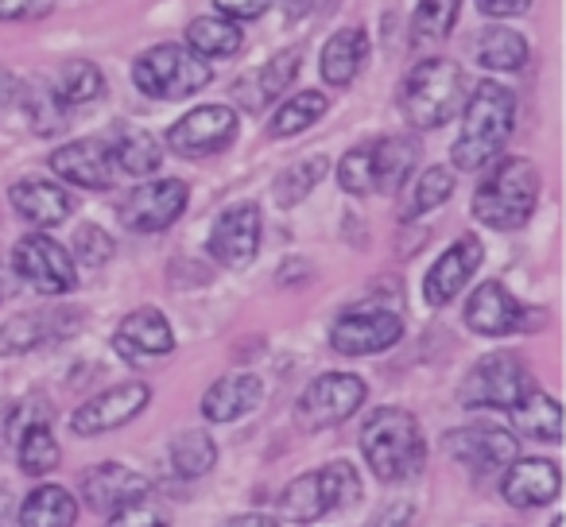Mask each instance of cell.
<instances>
[{
  "instance_id": "cell-1",
  "label": "cell",
  "mask_w": 566,
  "mask_h": 527,
  "mask_svg": "<svg viewBox=\"0 0 566 527\" xmlns=\"http://www.w3.org/2000/svg\"><path fill=\"white\" fill-rule=\"evenodd\" d=\"M516 125V97L512 89H504L501 82H478L465 102L462 133H458L450 159L458 171H485L496 156L504 151Z\"/></svg>"
},
{
  "instance_id": "cell-2",
  "label": "cell",
  "mask_w": 566,
  "mask_h": 527,
  "mask_svg": "<svg viewBox=\"0 0 566 527\" xmlns=\"http://www.w3.org/2000/svg\"><path fill=\"white\" fill-rule=\"evenodd\" d=\"M361 454L377 481L400 485L411 481L427 462V442L419 419L403 408H380L361 426Z\"/></svg>"
},
{
  "instance_id": "cell-3",
  "label": "cell",
  "mask_w": 566,
  "mask_h": 527,
  "mask_svg": "<svg viewBox=\"0 0 566 527\" xmlns=\"http://www.w3.org/2000/svg\"><path fill=\"white\" fill-rule=\"evenodd\" d=\"M539 202V171L532 159H493V171L481 179V187L473 190V218L489 229H520L527 225V218L535 213Z\"/></svg>"
},
{
  "instance_id": "cell-4",
  "label": "cell",
  "mask_w": 566,
  "mask_h": 527,
  "mask_svg": "<svg viewBox=\"0 0 566 527\" xmlns=\"http://www.w3.org/2000/svg\"><path fill=\"white\" fill-rule=\"evenodd\" d=\"M465 89H470V78H465L462 66L450 63V59H427L403 82L400 109L411 128L431 133V128H442L462 109Z\"/></svg>"
},
{
  "instance_id": "cell-5",
  "label": "cell",
  "mask_w": 566,
  "mask_h": 527,
  "mask_svg": "<svg viewBox=\"0 0 566 527\" xmlns=\"http://www.w3.org/2000/svg\"><path fill=\"white\" fill-rule=\"evenodd\" d=\"M213 78V71L206 66V59H198L190 48L179 43H159L148 48L133 63V86L144 97H156V102H182V97H195L198 89H206Z\"/></svg>"
},
{
  "instance_id": "cell-6",
  "label": "cell",
  "mask_w": 566,
  "mask_h": 527,
  "mask_svg": "<svg viewBox=\"0 0 566 527\" xmlns=\"http://www.w3.org/2000/svg\"><path fill=\"white\" fill-rule=\"evenodd\" d=\"M361 496V481H357V470L349 462H331L326 470L303 473L292 485L283 488L280 496V512L283 519L292 524H315L318 516L334 508H346Z\"/></svg>"
},
{
  "instance_id": "cell-7",
  "label": "cell",
  "mask_w": 566,
  "mask_h": 527,
  "mask_svg": "<svg viewBox=\"0 0 566 527\" xmlns=\"http://www.w3.org/2000/svg\"><path fill=\"white\" fill-rule=\"evenodd\" d=\"M535 388L532 372H527L524 357L504 349V354H489L465 372L462 388H458V403L462 408H501L509 411L520 396Z\"/></svg>"
},
{
  "instance_id": "cell-8",
  "label": "cell",
  "mask_w": 566,
  "mask_h": 527,
  "mask_svg": "<svg viewBox=\"0 0 566 527\" xmlns=\"http://www.w3.org/2000/svg\"><path fill=\"white\" fill-rule=\"evenodd\" d=\"M365 403V380L354 372H326V377L311 380L300 396V419L303 431H331V426L346 423L357 408Z\"/></svg>"
},
{
  "instance_id": "cell-9",
  "label": "cell",
  "mask_w": 566,
  "mask_h": 527,
  "mask_svg": "<svg viewBox=\"0 0 566 527\" xmlns=\"http://www.w3.org/2000/svg\"><path fill=\"white\" fill-rule=\"evenodd\" d=\"M12 272H17L24 284H32L40 295H66L78 284L74 256L48 233L20 236L17 252H12Z\"/></svg>"
},
{
  "instance_id": "cell-10",
  "label": "cell",
  "mask_w": 566,
  "mask_h": 527,
  "mask_svg": "<svg viewBox=\"0 0 566 527\" xmlns=\"http://www.w3.org/2000/svg\"><path fill=\"white\" fill-rule=\"evenodd\" d=\"M403 338V318L396 310L373 307H349L346 315H338V323L331 326V346L342 357H373L392 349Z\"/></svg>"
},
{
  "instance_id": "cell-11",
  "label": "cell",
  "mask_w": 566,
  "mask_h": 527,
  "mask_svg": "<svg viewBox=\"0 0 566 527\" xmlns=\"http://www.w3.org/2000/svg\"><path fill=\"white\" fill-rule=\"evenodd\" d=\"M237 140V113L229 105H198L167 128V148L182 159H206Z\"/></svg>"
},
{
  "instance_id": "cell-12",
  "label": "cell",
  "mask_w": 566,
  "mask_h": 527,
  "mask_svg": "<svg viewBox=\"0 0 566 527\" xmlns=\"http://www.w3.org/2000/svg\"><path fill=\"white\" fill-rule=\"evenodd\" d=\"M187 182L182 179H156L136 187L133 194L120 202V221H125L133 233H164L187 210Z\"/></svg>"
},
{
  "instance_id": "cell-13",
  "label": "cell",
  "mask_w": 566,
  "mask_h": 527,
  "mask_svg": "<svg viewBox=\"0 0 566 527\" xmlns=\"http://www.w3.org/2000/svg\"><path fill=\"white\" fill-rule=\"evenodd\" d=\"M151 392L140 380H125V384H113L105 392H97L94 400H86L78 411L71 415V431L74 434H109L120 431L125 423H133L144 408H148Z\"/></svg>"
},
{
  "instance_id": "cell-14",
  "label": "cell",
  "mask_w": 566,
  "mask_h": 527,
  "mask_svg": "<svg viewBox=\"0 0 566 527\" xmlns=\"http://www.w3.org/2000/svg\"><path fill=\"white\" fill-rule=\"evenodd\" d=\"M465 326H470L473 334H481V338H504V334L532 330L535 318L527 315V307L509 287L489 280V284H481L478 292L470 295V303H465Z\"/></svg>"
},
{
  "instance_id": "cell-15",
  "label": "cell",
  "mask_w": 566,
  "mask_h": 527,
  "mask_svg": "<svg viewBox=\"0 0 566 527\" xmlns=\"http://www.w3.org/2000/svg\"><path fill=\"white\" fill-rule=\"evenodd\" d=\"M210 252L221 268H249L260 252V210L256 202H237L213 221Z\"/></svg>"
},
{
  "instance_id": "cell-16",
  "label": "cell",
  "mask_w": 566,
  "mask_h": 527,
  "mask_svg": "<svg viewBox=\"0 0 566 527\" xmlns=\"http://www.w3.org/2000/svg\"><path fill=\"white\" fill-rule=\"evenodd\" d=\"M113 349L120 354V361L128 365H151L164 361V357L175 354V334L171 323H167L159 310L140 307L133 315L120 318L117 334H113Z\"/></svg>"
},
{
  "instance_id": "cell-17",
  "label": "cell",
  "mask_w": 566,
  "mask_h": 527,
  "mask_svg": "<svg viewBox=\"0 0 566 527\" xmlns=\"http://www.w3.org/2000/svg\"><path fill=\"white\" fill-rule=\"evenodd\" d=\"M481 260H485V249H481L478 236H458L447 252L431 264L423 280V299L427 307H447L462 295V287L473 280V272L481 268Z\"/></svg>"
},
{
  "instance_id": "cell-18",
  "label": "cell",
  "mask_w": 566,
  "mask_h": 527,
  "mask_svg": "<svg viewBox=\"0 0 566 527\" xmlns=\"http://www.w3.org/2000/svg\"><path fill=\"white\" fill-rule=\"evenodd\" d=\"M442 450L465 470L493 473L516 457V434L501 431V426H458L442 439Z\"/></svg>"
},
{
  "instance_id": "cell-19",
  "label": "cell",
  "mask_w": 566,
  "mask_h": 527,
  "mask_svg": "<svg viewBox=\"0 0 566 527\" xmlns=\"http://www.w3.org/2000/svg\"><path fill=\"white\" fill-rule=\"evenodd\" d=\"M78 493H82V500H86V508L109 516V512L125 508V504L144 500V496L151 493V481L120 462H102V465H94V470L82 473Z\"/></svg>"
},
{
  "instance_id": "cell-20",
  "label": "cell",
  "mask_w": 566,
  "mask_h": 527,
  "mask_svg": "<svg viewBox=\"0 0 566 527\" xmlns=\"http://www.w3.org/2000/svg\"><path fill=\"white\" fill-rule=\"evenodd\" d=\"M51 171L63 182L82 190H109L117 164H113V148L105 140H71L55 148L51 156Z\"/></svg>"
},
{
  "instance_id": "cell-21",
  "label": "cell",
  "mask_w": 566,
  "mask_h": 527,
  "mask_svg": "<svg viewBox=\"0 0 566 527\" xmlns=\"http://www.w3.org/2000/svg\"><path fill=\"white\" fill-rule=\"evenodd\" d=\"M563 488V473H558L555 462L547 457H512L504 465V481L501 493L512 508H539V504H551Z\"/></svg>"
},
{
  "instance_id": "cell-22",
  "label": "cell",
  "mask_w": 566,
  "mask_h": 527,
  "mask_svg": "<svg viewBox=\"0 0 566 527\" xmlns=\"http://www.w3.org/2000/svg\"><path fill=\"white\" fill-rule=\"evenodd\" d=\"M9 202H12V210L35 229H55L74 213V198L66 194L59 182H48V179H20L17 187L9 190Z\"/></svg>"
},
{
  "instance_id": "cell-23",
  "label": "cell",
  "mask_w": 566,
  "mask_h": 527,
  "mask_svg": "<svg viewBox=\"0 0 566 527\" xmlns=\"http://www.w3.org/2000/svg\"><path fill=\"white\" fill-rule=\"evenodd\" d=\"M416 159H419V140H411V136H385V140H369L373 194H396V190L408 182Z\"/></svg>"
},
{
  "instance_id": "cell-24",
  "label": "cell",
  "mask_w": 566,
  "mask_h": 527,
  "mask_svg": "<svg viewBox=\"0 0 566 527\" xmlns=\"http://www.w3.org/2000/svg\"><path fill=\"white\" fill-rule=\"evenodd\" d=\"M264 396V384H260L252 372H233V377H221L206 388L202 396V415L210 423H233V419L249 415L252 408Z\"/></svg>"
},
{
  "instance_id": "cell-25",
  "label": "cell",
  "mask_w": 566,
  "mask_h": 527,
  "mask_svg": "<svg viewBox=\"0 0 566 527\" xmlns=\"http://www.w3.org/2000/svg\"><path fill=\"white\" fill-rule=\"evenodd\" d=\"M300 63H303V48H292V51H280L275 59H268V66H260V74L252 82H241L237 86V97L249 113H260L268 102L287 94V86L295 82L300 74Z\"/></svg>"
},
{
  "instance_id": "cell-26",
  "label": "cell",
  "mask_w": 566,
  "mask_h": 527,
  "mask_svg": "<svg viewBox=\"0 0 566 527\" xmlns=\"http://www.w3.org/2000/svg\"><path fill=\"white\" fill-rule=\"evenodd\" d=\"M365 55H369V40H365L361 28H342V32H334L323 48V59H318V71H323L326 86L346 89L349 82L361 74Z\"/></svg>"
},
{
  "instance_id": "cell-27",
  "label": "cell",
  "mask_w": 566,
  "mask_h": 527,
  "mask_svg": "<svg viewBox=\"0 0 566 527\" xmlns=\"http://www.w3.org/2000/svg\"><path fill=\"white\" fill-rule=\"evenodd\" d=\"M512 426L527 439H539V442H558L563 439V408H558L555 396L539 392V388H527L516 403L509 408Z\"/></svg>"
},
{
  "instance_id": "cell-28",
  "label": "cell",
  "mask_w": 566,
  "mask_h": 527,
  "mask_svg": "<svg viewBox=\"0 0 566 527\" xmlns=\"http://www.w3.org/2000/svg\"><path fill=\"white\" fill-rule=\"evenodd\" d=\"M74 519L78 504L63 485H40L20 504V527H74Z\"/></svg>"
},
{
  "instance_id": "cell-29",
  "label": "cell",
  "mask_w": 566,
  "mask_h": 527,
  "mask_svg": "<svg viewBox=\"0 0 566 527\" xmlns=\"http://www.w3.org/2000/svg\"><path fill=\"white\" fill-rule=\"evenodd\" d=\"M109 148H113L117 171L133 175V179H148V175H156L159 167H164V144H159V136L144 133V128H128Z\"/></svg>"
},
{
  "instance_id": "cell-30",
  "label": "cell",
  "mask_w": 566,
  "mask_h": 527,
  "mask_svg": "<svg viewBox=\"0 0 566 527\" xmlns=\"http://www.w3.org/2000/svg\"><path fill=\"white\" fill-rule=\"evenodd\" d=\"M241 28L237 20L226 17H198L195 24L187 28V48L195 51L198 59H229L241 51Z\"/></svg>"
},
{
  "instance_id": "cell-31",
  "label": "cell",
  "mask_w": 566,
  "mask_h": 527,
  "mask_svg": "<svg viewBox=\"0 0 566 527\" xmlns=\"http://www.w3.org/2000/svg\"><path fill=\"white\" fill-rule=\"evenodd\" d=\"M527 40L512 28H489L478 40V63L485 71H501V74H516L527 66Z\"/></svg>"
},
{
  "instance_id": "cell-32",
  "label": "cell",
  "mask_w": 566,
  "mask_h": 527,
  "mask_svg": "<svg viewBox=\"0 0 566 527\" xmlns=\"http://www.w3.org/2000/svg\"><path fill=\"white\" fill-rule=\"evenodd\" d=\"M326 94H318V89H303V94L287 97V102L275 109L272 125H268V133H272V140H287V136H300L307 133L311 125H318V120L326 117Z\"/></svg>"
},
{
  "instance_id": "cell-33",
  "label": "cell",
  "mask_w": 566,
  "mask_h": 527,
  "mask_svg": "<svg viewBox=\"0 0 566 527\" xmlns=\"http://www.w3.org/2000/svg\"><path fill=\"white\" fill-rule=\"evenodd\" d=\"M218 462V446L206 431H182L171 439V470L179 477H202Z\"/></svg>"
},
{
  "instance_id": "cell-34",
  "label": "cell",
  "mask_w": 566,
  "mask_h": 527,
  "mask_svg": "<svg viewBox=\"0 0 566 527\" xmlns=\"http://www.w3.org/2000/svg\"><path fill=\"white\" fill-rule=\"evenodd\" d=\"M102 94H105V74L97 71L94 63H86V59H74V63L63 66V74H59L55 97L66 105V109H71V105L97 102Z\"/></svg>"
},
{
  "instance_id": "cell-35",
  "label": "cell",
  "mask_w": 566,
  "mask_h": 527,
  "mask_svg": "<svg viewBox=\"0 0 566 527\" xmlns=\"http://www.w3.org/2000/svg\"><path fill=\"white\" fill-rule=\"evenodd\" d=\"M59 462H63V450H59L51 426L48 423L28 426L24 439H20V470H24L28 477H43V473H51Z\"/></svg>"
},
{
  "instance_id": "cell-36",
  "label": "cell",
  "mask_w": 566,
  "mask_h": 527,
  "mask_svg": "<svg viewBox=\"0 0 566 527\" xmlns=\"http://www.w3.org/2000/svg\"><path fill=\"white\" fill-rule=\"evenodd\" d=\"M450 194H454V171H450V167H427L416 187H411V198H408V205H403V221L439 210Z\"/></svg>"
},
{
  "instance_id": "cell-37",
  "label": "cell",
  "mask_w": 566,
  "mask_h": 527,
  "mask_svg": "<svg viewBox=\"0 0 566 527\" xmlns=\"http://www.w3.org/2000/svg\"><path fill=\"white\" fill-rule=\"evenodd\" d=\"M326 159L323 156H307V159H300V164H292L287 171L275 179V202L280 205H295V202H303V198L311 194V190L323 182V175H326Z\"/></svg>"
},
{
  "instance_id": "cell-38",
  "label": "cell",
  "mask_w": 566,
  "mask_h": 527,
  "mask_svg": "<svg viewBox=\"0 0 566 527\" xmlns=\"http://www.w3.org/2000/svg\"><path fill=\"white\" fill-rule=\"evenodd\" d=\"M458 12H462V0H419L416 20H411V32L419 43L447 40L450 28H454Z\"/></svg>"
},
{
  "instance_id": "cell-39",
  "label": "cell",
  "mask_w": 566,
  "mask_h": 527,
  "mask_svg": "<svg viewBox=\"0 0 566 527\" xmlns=\"http://www.w3.org/2000/svg\"><path fill=\"white\" fill-rule=\"evenodd\" d=\"M20 105H24L28 120H32V133L51 136V133H59V128H63V109H66V105L59 102V97H48L43 89H40V94H35V89H24Z\"/></svg>"
},
{
  "instance_id": "cell-40",
  "label": "cell",
  "mask_w": 566,
  "mask_h": 527,
  "mask_svg": "<svg viewBox=\"0 0 566 527\" xmlns=\"http://www.w3.org/2000/svg\"><path fill=\"white\" fill-rule=\"evenodd\" d=\"M338 182L346 194H373V167H369V144H357L338 164Z\"/></svg>"
},
{
  "instance_id": "cell-41",
  "label": "cell",
  "mask_w": 566,
  "mask_h": 527,
  "mask_svg": "<svg viewBox=\"0 0 566 527\" xmlns=\"http://www.w3.org/2000/svg\"><path fill=\"white\" fill-rule=\"evenodd\" d=\"M109 256H113V236L102 225H82L74 233V260H82L90 268H102Z\"/></svg>"
},
{
  "instance_id": "cell-42",
  "label": "cell",
  "mask_w": 566,
  "mask_h": 527,
  "mask_svg": "<svg viewBox=\"0 0 566 527\" xmlns=\"http://www.w3.org/2000/svg\"><path fill=\"white\" fill-rule=\"evenodd\" d=\"M105 527H167V516L159 508H151L148 496H144V500H133L125 508L109 512V524Z\"/></svg>"
},
{
  "instance_id": "cell-43",
  "label": "cell",
  "mask_w": 566,
  "mask_h": 527,
  "mask_svg": "<svg viewBox=\"0 0 566 527\" xmlns=\"http://www.w3.org/2000/svg\"><path fill=\"white\" fill-rule=\"evenodd\" d=\"M55 0H0V20H35L48 17Z\"/></svg>"
},
{
  "instance_id": "cell-44",
  "label": "cell",
  "mask_w": 566,
  "mask_h": 527,
  "mask_svg": "<svg viewBox=\"0 0 566 527\" xmlns=\"http://www.w3.org/2000/svg\"><path fill=\"white\" fill-rule=\"evenodd\" d=\"M272 0H213V9L226 20H260Z\"/></svg>"
},
{
  "instance_id": "cell-45",
  "label": "cell",
  "mask_w": 566,
  "mask_h": 527,
  "mask_svg": "<svg viewBox=\"0 0 566 527\" xmlns=\"http://www.w3.org/2000/svg\"><path fill=\"white\" fill-rule=\"evenodd\" d=\"M369 527H411V504H385L377 516L369 519Z\"/></svg>"
},
{
  "instance_id": "cell-46",
  "label": "cell",
  "mask_w": 566,
  "mask_h": 527,
  "mask_svg": "<svg viewBox=\"0 0 566 527\" xmlns=\"http://www.w3.org/2000/svg\"><path fill=\"white\" fill-rule=\"evenodd\" d=\"M527 4L532 0H478V9L485 17H520V12H527Z\"/></svg>"
},
{
  "instance_id": "cell-47",
  "label": "cell",
  "mask_w": 566,
  "mask_h": 527,
  "mask_svg": "<svg viewBox=\"0 0 566 527\" xmlns=\"http://www.w3.org/2000/svg\"><path fill=\"white\" fill-rule=\"evenodd\" d=\"M17 284H20V276L9 268V264H0V303H9L12 295H17Z\"/></svg>"
},
{
  "instance_id": "cell-48",
  "label": "cell",
  "mask_w": 566,
  "mask_h": 527,
  "mask_svg": "<svg viewBox=\"0 0 566 527\" xmlns=\"http://www.w3.org/2000/svg\"><path fill=\"white\" fill-rule=\"evenodd\" d=\"M275 4H280L283 17H287V20H300V17H307L315 0H275Z\"/></svg>"
},
{
  "instance_id": "cell-49",
  "label": "cell",
  "mask_w": 566,
  "mask_h": 527,
  "mask_svg": "<svg viewBox=\"0 0 566 527\" xmlns=\"http://www.w3.org/2000/svg\"><path fill=\"white\" fill-rule=\"evenodd\" d=\"M229 527H275V524L268 516H237Z\"/></svg>"
},
{
  "instance_id": "cell-50",
  "label": "cell",
  "mask_w": 566,
  "mask_h": 527,
  "mask_svg": "<svg viewBox=\"0 0 566 527\" xmlns=\"http://www.w3.org/2000/svg\"><path fill=\"white\" fill-rule=\"evenodd\" d=\"M551 527H563V519H551Z\"/></svg>"
}]
</instances>
